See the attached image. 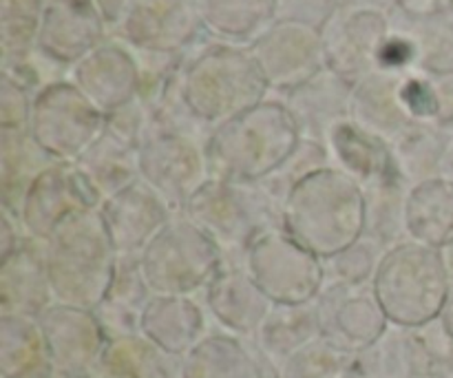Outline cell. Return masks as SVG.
I'll return each mask as SVG.
<instances>
[{
	"label": "cell",
	"mask_w": 453,
	"mask_h": 378,
	"mask_svg": "<svg viewBox=\"0 0 453 378\" xmlns=\"http://www.w3.org/2000/svg\"><path fill=\"white\" fill-rule=\"evenodd\" d=\"M281 228L321 261L332 259L365 235V193L336 166L308 173L283 202Z\"/></svg>",
	"instance_id": "6da1fadb"
},
{
	"label": "cell",
	"mask_w": 453,
	"mask_h": 378,
	"mask_svg": "<svg viewBox=\"0 0 453 378\" xmlns=\"http://www.w3.org/2000/svg\"><path fill=\"white\" fill-rule=\"evenodd\" d=\"M181 96L190 113L212 131L268 100L270 87L250 49L203 35L184 53Z\"/></svg>",
	"instance_id": "7a4b0ae2"
},
{
	"label": "cell",
	"mask_w": 453,
	"mask_h": 378,
	"mask_svg": "<svg viewBox=\"0 0 453 378\" xmlns=\"http://www.w3.org/2000/svg\"><path fill=\"white\" fill-rule=\"evenodd\" d=\"M301 142L283 100H264L246 113L212 128L206 158L212 180L257 184L277 175Z\"/></svg>",
	"instance_id": "3957f363"
},
{
	"label": "cell",
	"mask_w": 453,
	"mask_h": 378,
	"mask_svg": "<svg viewBox=\"0 0 453 378\" xmlns=\"http://www.w3.org/2000/svg\"><path fill=\"white\" fill-rule=\"evenodd\" d=\"M288 193L273 180L242 181L208 180L181 215L197 224L224 252V266H242L248 246L270 228H281V211Z\"/></svg>",
	"instance_id": "277c9868"
},
{
	"label": "cell",
	"mask_w": 453,
	"mask_h": 378,
	"mask_svg": "<svg viewBox=\"0 0 453 378\" xmlns=\"http://www.w3.org/2000/svg\"><path fill=\"white\" fill-rule=\"evenodd\" d=\"M44 268L56 304L96 310L109 295L118 268L100 211L75 215L42 243Z\"/></svg>",
	"instance_id": "5b68a950"
},
{
	"label": "cell",
	"mask_w": 453,
	"mask_h": 378,
	"mask_svg": "<svg viewBox=\"0 0 453 378\" xmlns=\"http://www.w3.org/2000/svg\"><path fill=\"white\" fill-rule=\"evenodd\" d=\"M449 283L451 270L442 251L403 242L385 252L372 292L389 326L416 330L441 317Z\"/></svg>",
	"instance_id": "8992f818"
},
{
	"label": "cell",
	"mask_w": 453,
	"mask_h": 378,
	"mask_svg": "<svg viewBox=\"0 0 453 378\" xmlns=\"http://www.w3.org/2000/svg\"><path fill=\"white\" fill-rule=\"evenodd\" d=\"M150 295L195 297L224 268V252L197 224L175 212L137 257Z\"/></svg>",
	"instance_id": "52a82bcc"
},
{
	"label": "cell",
	"mask_w": 453,
	"mask_h": 378,
	"mask_svg": "<svg viewBox=\"0 0 453 378\" xmlns=\"http://www.w3.org/2000/svg\"><path fill=\"white\" fill-rule=\"evenodd\" d=\"M104 131L106 115L71 80L49 84L34 96L29 133L56 162H80Z\"/></svg>",
	"instance_id": "ba28073f"
},
{
	"label": "cell",
	"mask_w": 453,
	"mask_h": 378,
	"mask_svg": "<svg viewBox=\"0 0 453 378\" xmlns=\"http://www.w3.org/2000/svg\"><path fill=\"white\" fill-rule=\"evenodd\" d=\"M243 268L273 304H312L326 288V268L317 255L283 228L261 233L243 255Z\"/></svg>",
	"instance_id": "9c48e42d"
},
{
	"label": "cell",
	"mask_w": 453,
	"mask_h": 378,
	"mask_svg": "<svg viewBox=\"0 0 453 378\" xmlns=\"http://www.w3.org/2000/svg\"><path fill=\"white\" fill-rule=\"evenodd\" d=\"M140 180L175 212L190 202L211 177L206 140L175 131H153L137 150Z\"/></svg>",
	"instance_id": "30bf717a"
},
{
	"label": "cell",
	"mask_w": 453,
	"mask_h": 378,
	"mask_svg": "<svg viewBox=\"0 0 453 378\" xmlns=\"http://www.w3.org/2000/svg\"><path fill=\"white\" fill-rule=\"evenodd\" d=\"M100 206L102 197L82 171L75 164L56 162L35 177L16 215L27 237L44 243L62 224Z\"/></svg>",
	"instance_id": "8fae6325"
},
{
	"label": "cell",
	"mask_w": 453,
	"mask_h": 378,
	"mask_svg": "<svg viewBox=\"0 0 453 378\" xmlns=\"http://www.w3.org/2000/svg\"><path fill=\"white\" fill-rule=\"evenodd\" d=\"M319 31L326 66L354 87L379 71V51L392 27L389 13L341 4Z\"/></svg>",
	"instance_id": "7c38bea8"
},
{
	"label": "cell",
	"mask_w": 453,
	"mask_h": 378,
	"mask_svg": "<svg viewBox=\"0 0 453 378\" xmlns=\"http://www.w3.org/2000/svg\"><path fill=\"white\" fill-rule=\"evenodd\" d=\"M248 49L270 93L286 96L326 69L321 31L303 22L274 20Z\"/></svg>",
	"instance_id": "4fadbf2b"
},
{
	"label": "cell",
	"mask_w": 453,
	"mask_h": 378,
	"mask_svg": "<svg viewBox=\"0 0 453 378\" xmlns=\"http://www.w3.org/2000/svg\"><path fill=\"white\" fill-rule=\"evenodd\" d=\"M56 378L97 372L109 336L93 310L53 304L38 317Z\"/></svg>",
	"instance_id": "5bb4252c"
},
{
	"label": "cell",
	"mask_w": 453,
	"mask_h": 378,
	"mask_svg": "<svg viewBox=\"0 0 453 378\" xmlns=\"http://www.w3.org/2000/svg\"><path fill=\"white\" fill-rule=\"evenodd\" d=\"M206 35L195 0H137L113 38L153 53H184Z\"/></svg>",
	"instance_id": "9a60e30c"
},
{
	"label": "cell",
	"mask_w": 453,
	"mask_h": 378,
	"mask_svg": "<svg viewBox=\"0 0 453 378\" xmlns=\"http://www.w3.org/2000/svg\"><path fill=\"white\" fill-rule=\"evenodd\" d=\"M69 80L104 115L122 109L140 93V65L124 40L109 38L69 69Z\"/></svg>",
	"instance_id": "2e32d148"
},
{
	"label": "cell",
	"mask_w": 453,
	"mask_h": 378,
	"mask_svg": "<svg viewBox=\"0 0 453 378\" xmlns=\"http://www.w3.org/2000/svg\"><path fill=\"white\" fill-rule=\"evenodd\" d=\"M97 211L115 252L122 259H137L175 215V211L142 180L106 197Z\"/></svg>",
	"instance_id": "e0dca14e"
},
{
	"label": "cell",
	"mask_w": 453,
	"mask_h": 378,
	"mask_svg": "<svg viewBox=\"0 0 453 378\" xmlns=\"http://www.w3.org/2000/svg\"><path fill=\"white\" fill-rule=\"evenodd\" d=\"M317 305L323 336L349 352L365 350L389 328L372 286H326Z\"/></svg>",
	"instance_id": "ac0fdd59"
},
{
	"label": "cell",
	"mask_w": 453,
	"mask_h": 378,
	"mask_svg": "<svg viewBox=\"0 0 453 378\" xmlns=\"http://www.w3.org/2000/svg\"><path fill=\"white\" fill-rule=\"evenodd\" d=\"M106 38L109 29L93 0H47L35 49L71 69Z\"/></svg>",
	"instance_id": "d6986e66"
},
{
	"label": "cell",
	"mask_w": 453,
	"mask_h": 378,
	"mask_svg": "<svg viewBox=\"0 0 453 378\" xmlns=\"http://www.w3.org/2000/svg\"><path fill=\"white\" fill-rule=\"evenodd\" d=\"M202 295L203 308L215 326L248 341L255 339L274 305L242 266H224Z\"/></svg>",
	"instance_id": "ffe728a7"
},
{
	"label": "cell",
	"mask_w": 453,
	"mask_h": 378,
	"mask_svg": "<svg viewBox=\"0 0 453 378\" xmlns=\"http://www.w3.org/2000/svg\"><path fill=\"white\" fill-rule=\"evenodd\" d=\"M352 89L348 80L326 66L308 82L286 93L281 100L299 128L301 140L326 144L332 128L349 118Z\"/></svg>",
	"instance_id": "44dd1931"
},
{
	"label": "cell",
	"mask_w": 453,
	"mask_h": 378,
	"mask_svg": "<svg viewBox=\"0 0 453 378\" xmlns=\"http://www.w3.org/2000/svg\"><path fill=\"white\" fill-rule=\"evenodd\" d=\"M181 378H277L252 341L211 330L180 359Z\"/></svg>",
	"instance_id": "7402d4cb"
},
{
	"label": "cell",
	"mask_w": 453,
	"mask_h": 378,
	"mask_svg": "<svg viewBox=\"0 0 453 378\" xmlns=\"http://www.w3.org/2000/svg\"><path fill=\"white\" fill-rule=\"evenodd\" d=\"M326 146L330 150L332 166L354 177L361 189L401 180L389 142L365 131L349 118L332 128Z\"/></svg>",
	"instance_id": "603a6c76"
},
{
	"label": "cell",
	"mask_w": 453,
	"mask_h": 378,
	"mask_svg": "<svg viewBox=\"0 0 453 378\" xmlns=\"http://www.w3.org/2000/svg\"><path fill=\"white\" fill-rule=\"evenodd\" d=\"M211 332L208 312L195 297L153 295L142 312L140 335L181 359Z\"/></svg>",
	"instance_id": "cb8c5ba5"
},
{
	"label": "cell",
	"mask_w": 453,
	"mask_h": 378,
	"mask_svg": "<svg viewBox=\"0 0 453 378\" xmlns=\"http://www.w3.org/2000/svg\"><path fill=\"white\" fill-rule=\"evenodd\" d=\"M53 304L42 243L29 237L9 259L0 261V314L40 317Z\"/></svg>",
	"instance_id": "d4e9b609"
},
{
	"label": "cell",
	"mask_w": 453,
	"mask_h": 378,
	"mask_svg": "<svg viewBox=\"0 0 453 378\" xmlns=\"http://www.w3.org/2000/svg\"><path fill=\"white\" fill-rule=\"evenodd\" d=\"M403 75L405 73L374 71L358 84H354L349 120L365 131L383 137L385 142H394L401 133H405L416 122L403 104Z\"/></svg>",
	"instance_id": "484cf974"
},
{
	"label": "cell",
	"mask_w": 453,
	"mask_h": 378,
	"mask_svg": "<svg viewBox=\"0 0 453 378\" xmlns=\"http://www.w3.org/2000/svg\"><path fill=\"white\" fill-rule=\"evenodd\" d=\"M407 242L445 251L453 243V181L445 177L416 184L405 202Z\"/></svg>",
	"instance_id": "4316f807"
},
{
	"label": "cell",
	"mask_w": 453,
	"mask_h": 378,
	"mask_svg": "<svg viewBox=\"0 0 453 378\" xmlns=\"http://www.w3.org/2000/svg\"><path fill=\"white\" fill-rule=\"evenodd\" d=\"M323 336L317 301L301 305L274 304L257 330L252 345L277 370L283 361Z\"/></svg>",
	"instance_id": "83f0119b"
},
{
	"label": "cell",
	"mask_w": 453,
	"mask_h": 378,
	"mask_svg": "<svg viewBox=\"0 0 453 378\" xmlns=\"http://www.w3.org/2000/svg\"><path fill=\"white\" fill-rule=\"evenodd\" d=\"M208 38L250 47L274 20V0H195Z\"/></svg>",
	"instance_id": "f1b7e54d"
},
{
	"label": "cell",
	"mask_w": 453,
	"mask_h": 378,
	"mask_svg": "<svg viewBox=\"0 0 453 378\" xmlns=\"http://www.w3.org/2000/svg\"><path fill=\"white\" fill-rule=\"evenodd\" d=\"M0 378H56L38 317L0 314Z\"/></svg>",
	"instance_id": "f546056e"
},
{
	"label": "cell",
	"mask_w": 453,
	"mask_h": 378,
	"mask_svg": "<svg viewBox=\"0 0 453 378\" xmlns=\"http://www.w3.org/2000/svg\"><path fill=\"white\" fill-rule=\"evenodd\" d=\"M56 159L49 158L29 128H0V206L18 211L35 177Z\"/></svg>",
	"instance_id": "4dcf8cb0"
},
{
	"label": "cell",
	"mask_w": 453,
	"mask_h": 378,
	"mask_svg": "<svg viewBox=\"0 0 453 378\" xmlns=\"http://www.w3.org/2000/svg\"><path fill=\"white\" fill-rule=\"evenodd\" d=\"M150 297L153 295L142 279L137 259H122L119 257L109 295L93 310L109 341L119 339V336L140 335L142 312H144Z\"/></svg>",
	"instance_id": "1f68e13d"
},
{
	"label": "cell",
	"mask_w": 453,
	"mask_h": 378,
	"mask_svg": "<svg viewBox=\"0 0 453 378\" xmlns=\"http://www.w3.org/2000/svg\"><path fill=\"white\" fill-rule=\"evenodd\" d=\"M453 137L432 122H416L405 133L389 142L403 184L411 186L441 177L442 159Z\"/></svg>",
	"instance_id": "d6a6232c"
},
{
	"label": "cell",
	"mask_w": 453,
	"mask_h": 378,
	"mask_svg": "<svg viewBox=\"0 0 453 378\" xmlns=\"http://www.w3.org/2000/svg\"><path fill=\"white\" fill-rule=\"evenodd\" d=\"M97 374L104 378H181L180 359L142 335L111 339Z\"/></svg>",
	"instance_id": "836d02e7"
},
{
	"label": "cell",
	"mask_w": 453,
	"mask_h": 378,
	"mask_svg": "<svg viewBox=\"0 0 453 378\" xmlns=\"http://www.w3.org/2000/svg\"><path fill=\"white\" fill-rule=\"evenodd\" d=\"M389 27L411 38L418 56L416 69L429 75L453 73V3L442 12L420 20H411L392 9Z\"/></svg>",
	"instance_id": "e575fe53"
},
{
	"label": "cell",
	"mask_w": 453,
	"mask_h": 378,
	"mask_svg": "<svg viewBox=\"0 0 453 378\" xmlns=\"http://www.w3.org/2000/svg\"><path fill=\"white\" fill-rule=\"evenodd\" d=\"M137 150L140 149L104 131V135L80 158V162H75V166L104 202L106 197L140 180Z\"/></svg>",
	"instance_id": "d590c367"
},
{
	"label": "cell",
	"mask_w": 453,
	"mask_h": 378,
	"mask_svg": "<svg viewBox=\"0 0 453 378\" xmlns=\"http://www.w3.org/2000/svg\"><path fill=\"white\" fill-rule=\"evenodd\" d=\"M357 374L358 378L423 376L411 330L389 326L374 343L357 352Z\"/></svg>",
	"instance_id": "8d00e7d4"
},
{
	"label": "cell",
	"mask_w": 453,
	"mask_h": 378,
	"mask_svg": "<svg viewBox=\"0 0 453 378\" xmlns=\"http://www.w3.org/2000/svg\"><path fill=\"white\" fill-rule=\"evenodd\" d=\"M410 186L401 180L363 189L365 193V237L383 248H394L407 242L405 202Z\"/></svg>",
	"instance_id": "74e56055"
},
{
	"label": "cell",
	"mask_w": 453,
	"mask_h": 378,
	"mask_svg": "<svg viewBox=\"0 0 453 378\" xmlns=\"http://www.w3.org/2000/svg\"><path fill=\"white\" fill-rule=\"evenodd\" d=\"M44 7L47 0H0V65L34 51Z\"/></svg>",
	"instance_id": "f35d334b"
},
{
	"label": "cell",
	"mask_w": 453,
	"mask_h": 378,
	"mask_svg": "<svg viewBox=\"0 0 453 378\" xmlns=\"http://www.w3.org/2000/svg\"><path fill=\"white\" fill-rule=\"evenodd\" d=\"M277 378H358L357 352L321 336L277 367Z\"/></svg>",
	"instance_id": "ab89813d"
},
{
	"label": "cell",
	"mask_w": 453,
	"mask_h": 378,
	"mask_svg": "<svg viewBox=\"0 0 453 378\" xmlns=\"http://www.w3.org/2000/svg\"><path fill=\"white\" fill-rule=\"evenodd\" d=\"M385 252H388V248L363 235L354 246L345 248L343 252L334 255L332 259L323 261L326 286H372V279H374Z\"/></svg>",
	"instance_id": "60d3db41"
},
{
	"label": "cell",
	"mask_w": 453,
	"mask_h": 378,
	"mask_svg": "<svg viewBox=\"0 0 453 378\" xmlns=\"http://www.w3.org/2000/svg\"><path fill=\"white\" fill-rule=\"evenodd\" d=\"M416 350H418L420 370L425 374L451 378L453 376V339L445 332L442 323L432 321L411 330Z\"/></svg>",
	"instance_id": "b9f144b4"
},
{
	"label": "cell",
	"mask_w": 453,
	"mask_h": 378,
	"mask_svg": "<svg viewBox=\"0 0 453 378\" xmlns=\"http://www.w3.org/2000/svg\"><path fill=\"white\" fill-rule=\"evenodd\" d=\"M401 97L414 122H436L438 96L432 75L420 69L407 71L401 82Z\"/></svg>",
	"instance_id": "7bdbcfd3"
},
{
	"label": "cell",
	"mask_w": 453,
	"mask_h": 378,
	"mask_svg": "<svg viewBox=\"0 0 453 378\" xmlns=\"http://www.w3.org/2000/svg\"><path fill=\"white\" fill-rule=\"evenodd\" d=\"M34 96L9 75L0 73V128H29Z\"/></svg>",
	"instance_id": "ee69618b"
},
{
	"label": "cell",
	"mask_w": 453,
	"mask_h": 378,
	"mask_svg": "<svg viewBox=\"0 0 453 378\" xmlns=\"http://www.w3.org/2000/svg\"><path fill=\"white\" fill-rule=\"evenodd\" d=\"M341 7V0H274L277 20H295L321 29Z\"/></svg>",
	"instance_id": "f6af8a7d"
},
{
	"label": "cell",
	"mask_w": 453,
	"mask_h": 378,
	"mask_svg": "<svg viewBox=\"0 0 453 378\" xmlns=\"http://www.w3.org/2000/svg\"><path fill=\"white\" fill-rule=\"evenodd\" d=\"M416 47L411 38L403 31L392 29L388 40L383 42L379 51V71H392V73H407L416 69Z\"/></svg>",
	"instance_id": "bcb514c9"
},
{
	"label": "cell",
	"mask_w": 453,
	"mask_h": 378,
	"mask_svg": "<svg viewBox=\"0 0 453 378\" xmlns=\"http://www.w3.org/2000/svg\"><path fill=\"white\" fill-rule=\"evenodd\" d=\"M27 239L29 237L16 212L7 206H0V261L9 259Z\"/></svg>",
	"instance_id": "7dc6e473"
},
{
	"label": "cell",
	"mask_w": 453,
	"mask_h": 378,
	"mask_svg": "<svg viewBox=\"0 0 453 378\" xmlns=\"http://www.w3.org/2000/svg\"><path fill=\"white\" fill-rule=\"evenodd\" d=\"M432 78L438 96V115L434 124L453 137V73L432 75Z\"/></svg>",
	"instance_id": "c3c4849f"
},
{
	"label": "cell",
	"mask_w": 453,
	"mask_h": 378,
	"mask_svg": "<svg viewBox=\"0 0 453 378\" xmlns=\"http://www.w3.org/2000/svg\"><path fill=\"white\" fill-rule=\"evenodd\" d=\"M135 3L137 0H93L96 9L100 12L102 20H104L106 29H109V35L118 34L124 18L128 16V12H131Z\"/></svg>",
	"instance_id": "681fc988"
},
{
	"label": "cell",
	"mask_w": 453,
	"mask_h": 378,
	"mask_svg": "<svg viewBox=\"0 0 453 378\" xmlns=\"http://www.w3.org/2000/svg\"><path fill=\"white\" fill-rule=\"evenodd\" d=\"M453 0H396V12L403 13L405 18L411 20H420V18L434 16V13L442 12L449 7Z\"/></svg>",
	"instance_id": "f907efd6"
},
{
	"label": "cell",
	"mask_w": 453,
	"mask_h": 378,
	"mask_svg": "<svg viewBox=\"0 0 453 378\" xmlns=\"http://www.w3.org/2000/svg\"><path fill=\"white\" fill-rule=\"evenodd\" d=\"M345 7H358V9H376V12L389 13L396 7V0H341Z\"/></svg>",
	"instance_id": "816d5d0a"
},
{
	"label": "cell",
	"mask_w": 453,
	"mask_h": 378,
	"mask_svg": "<svg viewBox=\"0 0 453 378\" xmlns=\"http://www.w3.org/2000/svg\"><path fill=\"white\" fill-rule=\"evenodd\" d=\"M438 321L442 323V328H445V332L453 339V274H451L449 292H447L445 305H442V312H441V317H438Z\"/></svg>",
	"instance_id": "f5cc1de1"
},
{
	"label": "cell",
	"mask_w": 453,
	"mask_h": 378,
	"mask_svg": "<svg viewBox=\"0 0 453 378\" xmlns=\"http://www.w3.org/2000/svg\"><path fill=\"white\" fill-rule=\"evenodd\" d=\"M441 177H445V180L453 181V140H451L449 149H447V153H445V159H442Z\"/></svg>",
	"instance_id": "db71d44e"
},
{
	"label": "cell",
	"mask_w": 453,
	"mask_h": 378,
	"mask_svg": "<svg viewBox=\"0 0 453 378\" xmlns=\"http://www.w3.org/2000/svg\"><path fill=\"white\" fill-rule=\"evenodd\" d=\"M442 255H445L447 266H449V270H451V274H453V243H451L449 248H445V251H442Z\"/></svg>",
	"instance_id": "11a10c76"
},
{
	"label": "cell",
	"mask_w": 453,
	"mask_h": 378,
	"mask_svg": "<svg viewBox=\"0 0 453 378\" xmlns=\"http://www.w3.org/2000/svg\"><path fill=\"white\" fill-rule=\"evenodd\" d=\"M69 378H104V376L97 374V372H93V374H84V376H69Z\"/></svg>",
	"instance_id": "9f6ffc18"
},
{
	"label": "cell",
	"mask_w": 453,
	"mask_h": 378,
	"mask_svg": "<svg viewBox=\"0 0 453 378\" xmlns=\"http://www.w3.org/2000/svg\"><path fill=\"white\" fill-rule=\"evenodd\" d=\"M414 378H442V376H432V374H425V376H414Z\"/></svg>",
	"instance_id": "6f0895ef"
},
{
	"label": "cell",
	"mask_w": 453,
	"mask_h": 378,
	"mask_svg": "<svg viewBox=\"0 0 453 378\" xmlns=\"http://www.w3.org/2000/svg\"><path fill=\"white\" fill-rule=\"evenodd\" d=\"M451 378H453V376H451Z\"/></svg>",
	"instance_id": "680465c9"
}]
</instances>
